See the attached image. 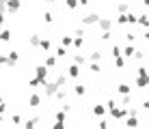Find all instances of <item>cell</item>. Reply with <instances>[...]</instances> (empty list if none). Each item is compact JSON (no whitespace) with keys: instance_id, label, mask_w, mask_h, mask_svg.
Instances as JSON below:
<instances>
[{"instance_id":"36","label":"cell","mask_w":149,"mask_h":129,"mask_svg":"<svg viewBox=\"0 0 149 129\" xmlns=\"http://www.w3.org/2000/svg\"><path fill=\"white\" fill-rule=\"evenodd\" d=\"M65 118H67V114H65L63 110H58V112L54 114V121H63V123H65Z\"/></svg>"},{"instance_id":"4","label":"cell","mask_w":149,"mask_h":129,"mask_svg":"<svg viewBox=\"0 0 149 129\" xmlns=\"http://www.w3.org/2000/svg\"><path fill=\"white\" fill-rule=\"evenodd\" d=\"M100 17H102V15H97V13H86L84 17H80V24L82 26H95Z\"/></svg>"},{"instance_id":"48","label":"cell","mask_w":149,"mask_h":129,"mask_svg":"<svg viewBox=\"0 0 149 129\" xmlns=\"http://www.w3.org/2000/svg\"><path fill=\"white\" fill-rule=\"evenodd\" d=\"M97 125H100V129H108V127H110V125H108V121H104V118H102Z\"/></svg>"},{"instance_id":"37","label":"cell","mask_w":149,"mask_h":129,"mask_svg":"<svg viewBox=\"0 0 149 129\" xmlns=\"http://www.w3.org/2000/svg\"><path fill=\"white\" fill-rule=\"evenodd\" d=\"M100 37H102V41H110V39H112V30H104Z\"/></svg>"},{"instance_id":"8","label":"cell","mask_w":149,"mask_h":129,"mask_svg":"<svg viewBox=\"0 0 149 129\" xmlns=\"http://www.w3.org/2000/svg\"><path fill=\"white\" fill-rule=\"evenodd\" d=\"M134 52H136V48H134V43H127L125 48L121 50V56L125 60H132V56H134Z\"/></svg>"},{"instance_id":"58","label":"cell","mask_w":149,"mask_h":129,"mask_svg":"<svg viewBox=\"0 0 149 129\" xmlns=\"http://www.w3.org/2000/svg\"><path fill=\"white\" fill-rule=\"evenodd\" d=\"M22 129H24V127H22Z\"/></svg>"},{"instance_id":"9","label":"cell","mask_w":149,"mask_h":129,"mask_svg":"<svg viewBox=\"0 0 149 129\" xmlns=\"http://www.w3.org/2000/svg\"><path fill=\"white\" fill-rule=\"evenodd\" d=\"M35 77H39V80H48V67H45V65L35 67Z\"/></svg>"},{"instance_id":"22","label":"cell","mask_w":149,"mask_h":129,"mask_svg":"<svg viewBox=\"0 0 149 129\" xmlns=\"http://www.w3.org/2000/svg\"><path fill=\"white\" fill-rule=\"evenodd\" d=\"M54 52H56V54H54L56 58H65V56H67V48H65V45H58Z\"/></svg>"},{"instance_id":"38","label":"cell","mask_w":149,"mask_h":129,"mask_svg":"<svg viewBox=\"0 0 149 129\" xmlns=\"http://www.w3.org/2000/svg\"><path fill=\"white\" fill-rule=\"evenodd\" d=\"M71 39H74V37H71V34H63V43H61V45H65V48H69V45H71Z\"/></svg>"},{"instance_id":"10","label":"cell","mask_w":149,"mask_h":129,"mask_svg":"<svg viewBox=\"0 0 149 129\" xmlns=\"http://www.w3.org/2000/svg\"><path fill=\"white\" fill-rule=\"evenodd\" d=\"M67 77L78 80V77H80V67H78V65H69V67H67Z\"/></svg>"},{"instance_id":"35","label":"cell","mask_w":149,"mask_h":129,"mask_svg":"<svg viewBox=\"0 0 149 129\" xmlns=\"http://www.w3.org/2000/svg\"><path fill=\"white\" fill-rule=\"evenodd\" d=\"M125 17H127V24H132V26L136 24V15L132 13V11H127V13H125Z\"/></svg>"},{"instance_id":"39","label":"cell","mask_w":149,"mask_h":129,"mask_svg":"<svg viewBox=\"0 0 149 129\" xmlns=\"http://www.w3.org/2000/svg\"><path fill=\"white\" fill-rule=\"evenodd\" d=\"M117 24H119V26H125V24H127V17H125V13H119V17H117Z\"/></svg>"},{"instance_id":"12","label":"cell","mask_w":149,"mask_h":129,"mask_svg":"<svg viewBox=\"0 0 149 129\" xmlns=\"http://www.w3.org/2000/svg\"><path fill=\"white\" fill-rule=\"evenodd\" d=\"M39 50H43L45 54H50V52H52V43H50V39H39Z\"/></svg>"},{"instance_id":"50","label":"cell","mask_w":149,"mask_h":129,"mask_svg":"<svg viewBox=\"0 0 149 129\" xmlns=\"http://www.w3.org/2000/svg\"><path fill=\"white\" fill-rule=\"evenodd\" d=\"M4 65H7V56L0 54V67H4Z\"/></svg>"},{"instance_id":"30","label":"cell","mask_w":149,"mask_h":129,"mask_svg":"<svg viewBox=\"0 0 149 129\" xmlns=\"http://www.w3.org/2000/svg\"><path fill=\"white\" fill-rule=\"evenodd\" d=\"M115 67L117 69H123V67H125V58H123V56H117L115 58Z\"/></svg>"},{"instance_id":"6","label":"cell","mask_w":149,"mask_h":129,"mask_svg":"<svg viewBox=\"0 0 149 129\" xmlns=\"http://www.w3.org/2000/svg\"><path fill=\"white\" fill-rule=\"evenodd\" d=\"M17 63H19V52H9V54H7V65H4V67H11V69H13Z\"/></svg>"},{"instance_id":"20","label":"cell","mask_w":149,"mask_h":129,"mask_svg":"<svg viewBox=\"0 0 149 129\" xmlns=\"http://www.w3.org/2000/svg\"><path fill=\"white\" fill-rule=\"evenodd\" d=\"M74 95H78V97H84V95H86V86H82V84H76V86H74Z\"/></svg>"},{"instance_id":"16","label":"cell","mask_w":149,"mask_h":129,"mask_svg":"<svg viewBox=\"0 0 149 129\" xmlns=\"http://www.w3.org/2000/svg\"><path fill=\"white\" fill-rule=\"evenodd\" d=\"M56 63H58V58H56L54 54H48V56H45V67H48V69L56 67Z\"/></svg>"},{"instance_id":"32","label":"cell","mask_w":149,"mask_h":129,"mask_svg":"<svg viewBox=\"0 0 149 129\" xmlns=\"http://www.w3.org/2000/svg\"><path fill=\"white\" fill-rule=\"evenodd\" d=\"M89 71H91V73H100V71H102L100 63H91V65H89Z\"/></svg>"},{"instance_id":"33","label":"cell","mask_w":149,"mask_h":129,"mask_svg":"<svg viewBox=\"0 0 149 129\" xmlns=\"http://www.w3.org/2000/svg\"><path fill=\"white\" fill-rule=\"evenodd\" d=\"M132 58H136V60H145V50H136Z\"/></svg>"},{"instance_id":"44","label":"cell","mask_w":149,"mask_h":129,"mask_svg":"<svg viewBox=\"0 0 149 129\" xmlns=\"http://www.w3.org/2000/svg\"><path fill=\"white\" fill-rule=\"evenodd\" d=\"M61 110H63L65 114H67V112H71V103H69L67 99H65V101H63V108H61Z\"/></svg>"},{"instance_id":"14","label":"cell","mask_w":149,"mask_h":129,"mask_svg":"<svg viewBox=\"0 0 149 129\" xmlns=\"http://www.w3.org/2000/svg\"><path fill=\"white\" fill-rule=\"evenodd\" d=\"M9 41H11V30L2 28V30H0V43H9Z\"/></svg>"},{"instance_id":"23","label":"cell","mask_w":149,"mask_h":129,"mask_svg":"<svg viewBox=\"0 0 149 129\" xmlns=\"http://www.w3.org/2000/svg\"><path fill=\"white\" fill-rule=\"evenodd\" d=\"M39 34H30V37H28V43H30V48H35V50H37L39 48Z\"/></svg>"},{"instance_id":"21","label":"cell","mask_w":149,"mask_h":129,"mask_svg":"<svg viewBox=\"0 0 149 129\" xmlns=\"http://www.w3.org/2000/svg\"><path fill=\"white\" fill-rule=\"evenodd\" d=\"M43 82H45V80H39V77H30V80H28V86H30V88H39Z\"/></svg>"},{"instance_id":"43","label":"cell","mask_w":149,"mask_h":129,"mask_svg":"<svg viewBox=\"0 0 149 129\" xmlns=\"http://www.w3.org/2000/svg\"><path fill=\"white\" fill-rule=\"evenodd\" d=\"M136 75H149V73H147V67H145V65H141V67L136 69Z\"/></svg>"},{"instance_id":"1","label":"cell","mask_w":149,"mask_h":129,"mask_svg":"<svg viewBox=\"0 0 149 129\" xmlns=\"http://www.w3.org/2000/svg\"><path fill=\"white\" fill-rule=\"evenodd\" d=\"M110 112V116L115 118V121H123V118L127 116V108H123V106H115L112 110H108Z\"/></svg>"},{"instance_id":"34","label":"cell","mask_w":149,"mask_h":129,"mask_svg":"<svg viewBox=\"0 0 149 129\" xmlns=\"http://www.w3.org/2000/svg\"><path fill=\"white\" fill-rule=\"evenodd\" d=\"M110 54H112V58H117V56H121V48H119V45H112V50H110Z\"/></svg>"},{"instance_id":"13","label":"cell","mask_w":149,"mask_h":129,"mask_svg":"<svg viewBox=\"0 0 149 129\" xmlns=\"http://www.w3.org/2000/svg\"><path fill=\"white\" fill-rule=\"evenodd\" d=\"M136 86L138 88H147L149 86V75H136Z\"/></svg>"},{"instance_id":"26","label":"cell","mask_w":149,"mask_h":129,"mask_svg":"<svg viewBox=\"0 0 149 129\" xmlns=\"http://www.w3.org/2000/svg\"><path fill=\"white\" fill-rule=\"evenodd\" d=\"M117 11H119V13H127V11H130V2H119V4H117Z\"/></svg>"},{"instance_id":"19","label":"cell","mask_w":149,"mask_h":129,"mask_svg":"<svg viewBox=\"0 0 149 129\" xmlns=\"http://www.w3.org/2000/svg\"><path fill=\"white\" fill-rule=\"evenodd\" d=\"M93 114H95V116H104V114H106L104 103H95V106H93Z\"/></svg>"},{"instance_id":"15","label":"cell","mask_w":149,"mask_h":129,"mask_svg":"<svg viewBox=\"0 0 149 129\" xmlns=\"http://www.w3.org/2000/svg\"><path fill=\"white\" fill-rule=\"evenodd\" d=\"M136 24H141L143 28H149V17H147V13H141V15H136Z\"/></svg>"},{"instance_id":"40","label":"cell","mask_w":149,"mask_h":129,"mask_svg":"<svg viewBox=\"0 0 149 129\" xmlns=\"http://www.w3.org/2000/svg\"><path fill=\"white\" fill-rule=\"evenodd\" d=\"M65 4H67V9H78V0H65Z\"/></svg>"},{"instance_id":"29","label":"cell","mask_w":149,"mask_h":129,"mask_svg":"<svg viewBox=\"0 0 149 129\" xmlns=\"http://www.w3.org/2000/svg\"><path fill=\"white\" fill-rule=\"evenodd\" d=\"M100 58H102V52H91V56H89V60H91V63H100Z\"/></svg>"},{"instance_id":"11","label":"cell","mask_w":149,"mask_h":129,"mask_svg":"<svg viewBox=\"0 0 149 129\" xmlns=\"http://www.w3.org/2000/svg\"><path fill=\"white\" fill-rule=\"evenodd\" d=\"M28 106H30V108H39V106H41V95L33 92V95L28 97Z\"/></svg>"},{"instance_id":"42","label":"cell","mask_w":149,"mask_h":129,"mask_svg":"<svg viewBox=\"0 0 149 129\" xmlns=\"http://www.w3.org/2000/svg\"><path fill=\"white\" fill-rule=\"evenodd\" d=\"M43 19H45V24H52V22H54V15L50 13V11H45V15H43Z\"/></svg>"},{"instance_id":"3","label":"cell","mask_w":149,"mask_h":129,"mask_svg":"<svg viewBox=\"0 0 149 129\" xmlns=\"http://www.w3.org/2000/svg\"><path fill=\"white\" fill-rule=\"evenodd\" d=\"M123 121H125V127H127V129H136L138 125H141V118H138V114H130V112H127V116L123 118Z\"/></svg>"},{"instance_id":"2","label":"cell","mask_w":149,"mask_h":129,"mask_svg":"<svg viewBox=\"0 0 149 129\" xmlns=\"http://www.w3.org/2000/svg\"><path fill=\"white\" fill-rule=\"evenodd\" d=\"M41 86H43V90H45V97H54V92L61 88V86L56 84V82H50V80H45Z\"/></svg>"},{"instance_id":"7","label":"cell","mask_w":149,"mask_h":129,"mask_svg":"<svg viewBox=\"0 0 149 129\" xmlns=\"http://www.w3.org/2000/svg\"><path fill=\"white\" fill-rule=\"evenodd\" d=\"M95 26H100L102 32H104V30H112V19H110V17H100Z\"/></svg>"},{"instance_id":"28","label":"cell","mask_w":149,"mask_h":129,"mask_svg":"<svg viewBox=\"0 0 149 129\" xmlns=\"http://www.w3.org/2000/svg\"><path fill=\"white\" fill-rule=\"evenodd\" d=\"M54 82H56V84H58V86H61V88H63V86H65V84H67V75H65V73H61V75H58V77H56V80H54Z\"/></svg>"},{"instance_id":"45","label":"cell","mask_w":149,"mask_h":129,"mask_svg":"<svg viewBox=\"0 0 149 129\" xmlns=\"http://www.w3.org/2000/svg\"><path fill=\"white\" fill-rule=\"evenodd\" d=\"M52 129H67V127H65V123H63V121H54Z\"/></svg>"},{"instance_id":"55","label":"cell","mask_w":149,"mask_h":129,"mask_svg":"<svg viewBox=\"0 0 149 129\" xmlns=\"http://www.w3.org/2000/svg\"><path fill=\"white\" fill-rule=\"evenodd\" d=\"M0 121H2V112H0Z\"/></svg>"},{"instance_id":"46","label":"cell","mask_w":149,"mask_h":129,"mask_svg":"<svg viewBox=\"0 0 149 129\" xmlns=\"http://www.w3.org/2000/svg\"><path fill=\"white\" fill-rule=\"evenodd\" d=\"M125 41H127V43H134V41H136V34H134V32H127V34H125Z\"/></svg>"},{"instance_id":"5","label":"cell","mask_w":149,"mask_h":129,"mask_svg":"<svg viewBox=\"0 0 149 129\" xmlns=\"http://www.w3.org/2000/svg\"><path fill=\"white\" fill-rule=\"evenodd\" d=\"M19 9H22V0H7V13H19Z\"/></svg>"},{"instance_id":"31","label":"cell","mask_w":149,"mask_h":129,"mask_svg":"<svg viewBox=\"0 0 149 129\" xmlns=\"http://www.w3.org/2000/svg\"><path fill=\"white\" fill-rule=\"evenodd\" d=\"M132 103V95H121V106L123 108H127Z\"/></svg>"},{"instance_id":"41","label":"cell","mask_w":149,"mask_h":129,"mask_svg":"<svg viewBox=\"0 0 149 129\" xmlns=\"http://www.w3.org/2000/svg\"><path fill=\"white\" fill-rule=\"evenodd\" d=\"M11 123H13L15 127H17V125H22V116H19V114H13V116H11Z\"/></svg>"},{"instance_id":"27","label":"cell","mask_w":149,"mask_h":129,"mask_svg":"<svg viewBox=\"0 0 149 129\" xmlns=\"http://www.w3.org/2000/svg\"><path fill=\"white\" fill-rule=\"evenodd\" d=\"M54 97H56L58 101H65V99H67V92H65V88H58V90L54 92Z\"/></svg>"},{"instance_id":"49","label":"cell","mask_w":149,"mask_h":129,"mask_svg":"<svg viewBox=\"0 0 149 129\" xmlns=\"http://www.w3.org/2000/svg\"><path fill=\"white\" fill-rule=\"evenodd\" d=\"M0 13H7V0H0Z\"/></svg>"},{"instance_id":"52","label":"cell","mask_w":149,"mask_h":129,"mask_svg":"<svg viewBox=\"0 0 149 129\" xmlns=\"http://www.w3.org/2000/svg\"><path fill=\"white\" fill-rule=\"evenodd\" d=\"M89 2H91V0H78V7H86Z\"/></svg>"},{"instance_id":"54","label":"cell","mask_w":149,"mask_h":129,"mask_svg":"<svg viewBox=\"0 0 149 129\" xmlns=\"http://www.w3.org/2000/svg\"><path fill=\"white\" fill-rule=\"evenodd\" d=\"M45 2H48V4H54V2H56V0H45Z\"/></svg>"},{"instance_id":"25","label":"cell","mask_w":149,"mask_h":129,"mask_svg":"<svg viewBox=\"0 0 149 129\" xmlns=\"http://www.w3.org/2000/svg\"><path fill=\"white\" fill-rule=\"evenodd\" d=\"M82 43H84V37H74V39H71V45H74L76 50H80Z\"/></svg>"},{"instance_id":"57","label":"cell","mask_w":149,"mask_h":129,"mask_svg":"<svg viewBox=\"0 0 149 129\" xmlns=\"http://www.w3.org/2000/svg\"><path fill=\"white\" fill-rule=\"evenodd\" d=\"M108 129H115V127H108Z\"/></svg>"},{"instance_id":"24","label":"cell","mask_w":149,"mask_h":129,"mask_svg":"<svg viewBox=\"0 0 149 129\" xmlns=\"http://www.w3.org/2000/svg\"><path fill=\"white\" fill-rule=\"evenodd\" d=\"M74 65H78V67L86 65V58H84L82 54H74Z\"/></svg>"},{"instance_id":"18","label":"cell","mask_w":149,"mask_h":129,"mask_svg":"<svg viewBox=\"0 0 149 129\" xmlns=\"http://www.w3.org/2000/svg\"><path fill=\"white\" fill-rule=\"evenodd\" d=\"M39 121H41L39 116H35V118H28V121L24 123V129H35V127L39 125Z\"/></svg>"},{"instance_id":"47","label":"cell","mask_w":149,"mask_h":129,"mask_svg":"<svg viewBox=\"0 0 149 129\" xmlns=\"http://www.w3.org/2000/svg\"><path fill=\"white\" fill-rule=\"evenodd\" d=\"M4 22H7V13H0V30L4 28Z\"/></svg>"},{"instance_id":"17","label":"cell","mask_w":149,"mask_h":129,"mask_svg":"<svg viewBox=\"0 0 149 129\" xmlns=\"http://www.w3.org/2000/svg\"><path fill=\"white\" fill-rule=\"evenodd\" d=\"M117 92L119 95H132V86L130 84H119L117 86Z\"/></svg>"},{"instance_id":"56","label":"cell","mask_w":149,"mask_h":129,"mask_svg":"<svg viewBox=\"0 0 149 129\" xmlns=\"http://www.w3.org/2000/svg\"><path fill=\"white\" fill-rule=\"evenodd\" d=\"M0 103H2V95H0Z\"/></svg>"},{"instance_id":"51","label":"cell","mask_w":149,"mask_h":129,"mask_svg":"<svg viewBox=\"0 0 149 129\" xmlns=\"http://www.w3.org/2000/svg\"><path fill=\"white\" fill-rule=\"evenodd\" d=\"M82 34H84V30H82V28H78V30H74V37H82Z\"/></svg>"},{"instance_id":"53","label":"cell","mask_w":149,"mask_h":129,"mask_svg":"<svg viewBox=\"0 0 149 129\" xmlns=\"http://www.w3.org/2000/svg\"><path fill=\"white\" fill-rule=\"evenodd\" d=\"M0 112H2V114H4V112H7V103H4V101L0 103Z\"/></svg>"}]
</instances>
